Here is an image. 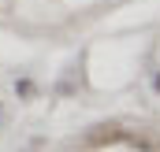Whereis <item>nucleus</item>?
<instances>
[{
    "instance_id": "1",
    "label": "nucleus",
    "mask_w": 160,
    "mask_h": 152,
    "mask_svg": "<svg viewBox=\"0 0 160 152\" xmlns=\"http://www.w3.org/2000/svg\"><path fill=\"white\" fill-rule=\"evenodd\" d=\"M127 134L130 130H123L119 122H101V126H93L86 137H82V149H104V145H123L127 141Z\"/></svg>"
},
{
    "instance_id": "2",
    "label": "nucleus",
    "mask_w": 160,
    "mask_h": 152,
    "mask_svg": "<svg viewBox=\"0 0 160 152\" xmlns=\"http://www.w3.org/2000/svg\"><path fill=\"white\" fill-rule=\"evenodd\" d=\"M127 141H134L142 152H160V137H153V134H142V130H138V134H127Z\"/></svg>"
}]
</instances>
